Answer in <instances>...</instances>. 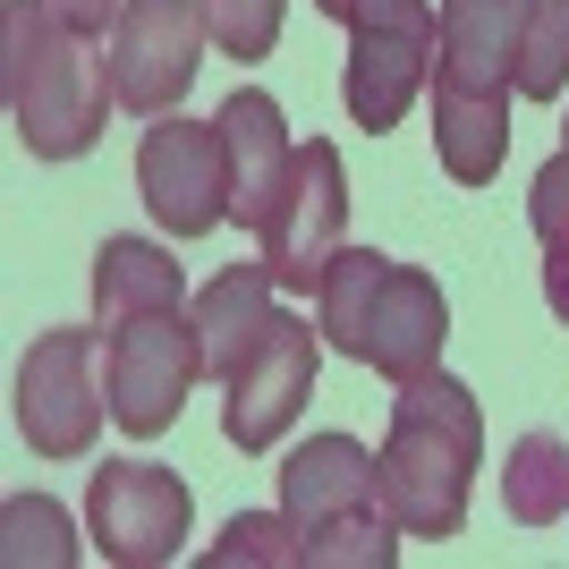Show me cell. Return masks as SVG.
<instances>
[{
    "mask_svg": "<svg viewBox=\"0 0 569 569\" xmlns=\"http://www.w3.org/2000/svg\"><path fill=\"white\" fill-rule=\"evenodd\" d=\"M501 510L519 527H552L569 519V442L561 433H519L510 442V468H501Z\"/></svg>",
    "mask_w": 569,
    "mask_h": 569,
    "instance_id": "18",
    "label": "cell"
},
{
    "mask_svg": "<svg viewBox=\"0 0 569 569\" xmlns=\"http://www.w3.org/2000/svg\"><path fill=\"white\" fill-rule=\"evenodd\" d=\"M272 289H281V272H272V263H230V272H221V281H204L188 298V315H196V340H204V375L213 382H230L238 375V357L256 349L263 340V323H272Z\"/></svg>",
    "mask_w": 569,
    "mask_h": 569,
    "instance_id": "15",
    "label": "cell"
},
{
    "mask_svg": "<svg viewBox=\"0 0 569 569\" xmlns=\"http://www.w3.org/2000/svg\"><path fill=\"white\" fill-rule=\"evenodd\" d=\"M476 459H485V417H476V391L451 382L442 366L400 382L391 400V433L375 451L382 476V510L400 519V536H459L468 527V485Z\"/></svg>",
    "mask_w": 569,
    "mask_h": 569,
    "instance_id": "2",
    "label": "cell"
},
{
    "mask_svg": "<svg viewBox=\"0 0 569 569\" xmlns=\"http://www.w3.org/2000/svg\"><path fill=\"white\" fill-rule=\"evenodd\" d=\"M94 349H102V323L94 332H34L18 366V433L34 442L43 459H86L102 442V417H111V382H94Z\"/></svg>",
    "mask_w": 569,
    "mask_h": 569,
    "instance_id": "6",
    "label": "cell"
},
{
    "mask_svg": "<svg viewBox=\"0 0 569 569\" xmlns=\"http://www.w3.org/2000/svg\"><path fill=\"white\" fill-rule=\"evenodd\" d=\"M349 170H340V144L307 137L298 144V162H289L281 179V204H272V221H263V263L281 272V289H315L323 281V263L349 247Z\"/></svg>",
    "mask_w": 569,
    "mask_h": 569,
    "instance_id": "11",
    "label": "cell"
},
{
    "mask_svg": "<svg viewBox=\"0 0 569 569\" xmlns=\"http://www.w3.org/2000/svg\"><path fill=\"white\" fill-rule=\"evenodd\" d=\"M527 221H536V247H545V307L569 323V144L527 179Z\"/></svg>",
    "mask_w": 569,
    "mask_h": 569,
    "instance_id": "19",
    "label": "cell"
},
{
    "mask_svg": "<svg viewBox=\"0 0 569 569\" xmlns=\"http://www.w3.org/2000/svg\"><path fill=\"white\" fill-rule=\"evenodd\" d=\"M281 510L298 527H332V519H357V510H382V476H375V451L357 433H315L281 459Z\"/></svg>",
    "mask_w": 569,
    "mask_h": 569,
    "instance_id": "14",
    "label": "cell"
},
{
    "mask_svg": "<svg viewBox=\"0 0 569 569\" xmlns=\"http://www.w3.org/2000/svg\"><path fill=\"white\" fill-rule=\"evenodd\" d=\"M433 153L459 188H493L510 162V94H459L433 86Z\"/></svg>",
    "mask_w": 569,
    "mask_h": 569,
    "instance_id": "17",
    "label": "cell"
},
{
    "mask_svg": "<svg viewBox=\"0 0 569 569\" xmlns=\"http://www.w3.org/2000/svg\"><path fill=\"white\" fill-rule=\"evenodd\" d=\"M102 382H111V426L153 442V433L179 426L188 391L204 382V340H196V315L188 307H162V315H137L102 332Z\"/></svg>",
    "mask_w": 569,
    "mask_h": 569,
    "instance_id": "4",
    "label": "cell"
},
{
    "mask_svg": "<svg viewBox=\"0 0 569 569\" xmlns=\"http://www.w3.org/2000/svg\"><path fill=\"white\" fill-rule=\"evenodd\" d=\"M0 527H9V561H43V569H69L77 561L69 510H60L51 493H18L9 510H0Z\"/></svg>",
    "mask_w": 569,
    "mask_h": 569,
    "instance_id": "23",
    "label": "cell"
},
{
    "mask_svg": "<svg viewBox=\"0 0 569 569\" xmlns=\"http://www.w3.org/2000/svg\"><path fill=\"white\" fill-rule=\"evenodd\" d=\"M162 307H188V272L170 263V247H153V238H102V256H94V323L119 332V323L162 315Z\"/></svg>",
    "mask_w": 569,
    "mask_h": 569,
    "instance_id": "16",
    "label": "cell"
},
{
    "mask_svg": "<svg viewBox=\"0 0 569 569\" xmlns=\"http://www.w3.org/2000/svg\"><path fill=\"white\" fill-rule=\"evenodd\" d=\"M315 366H323V332H307V315H272L263 340L238 357V375L221 382V433L238 451H272L307 417Z\"/></svg>",
    "mask_w": 569,
    "mask_h": 569,
    "instance_id": "10",
    "label": "cell"
},
{
    "mask_svg": "<svg viewBox=\"0 0 569 569\" xmlns=\"http://www.w3.org/2000/svg\"><path fill=\"white\" fill-rule=\"evenodd\" d=\"M307 569V527L289 519V510H238L221 527V545L204 552V569Z\"/></svg>",
    "mask_w": 569,
    "mask_h": 569,
    "instance_id": "20",
    "label": "cell"
},
{
    "mask_svg": "<svg viewBox=\"0 0 569 569\" xmlns=\"http://www.w3.org/2000/svg\"><path fill=\"white\" fill-rule=\"evenodd\" d=\"M315 332H323V349L375 366L382 382H408L426 366H442L451 298L417 263H391L375 247H340L323 263V281H315Z\"/></svg>",
    "mask_w": 569,
    "mask_h": 569,
    "instance_id": "3",
    "label": "cell"
},
{
    "mask_svg": "<svg viewBox=\"0 0 569 569\" xmlns=\"http://www.w3.org/2000/svg\"><path fill=\"white\" fill-rule=\"evenodd\" d=\"M137 196L170 238H204L230 221V153H221V119L162 111L137 144Z\"/></svg>",
    "mask_w": 569,
    "mask_h": 569,
    "instance_id": "8",
    "label": "cell"
},
{
    "mask_svg": "<svg viewBox=\"0 0 569 569\" xmlns=\"http://www.w3.org/2000/svg\"><path fill=\"white\" fill-rule=\"evenodd\" d=\"M519 94H527V102L569 94V0H527V60H519Z\"/></svg>",
    "mask_w": 569,
    "mask_h": 569,
    "instance_id": "22",
    "label": "cell"
},
{
    "mask_svg": "<svg viewBox=\"0 0 569 569\" xmlns=\"http://www.w3.org/2000/svg\"><path fill=\"white\" fill-rule=\"evenodd\" d=\"M527 60V0H442L433 34V86L459 94H510Z\"/></svg>",
    "mask_w": 569,
    "mask_h": 569,
    "instance_id": "12",
    "label": "cell"
},
{
    "mask_svg": "<svg viewBox=\"0 0 569 569\" xmlns=\"http://www.w3.org/2000/svg\"><path fill=\"white\" fill-rule=\"evenodd\" d=\"M204 43H213V18L204 0H119V26H111V94L119 111L137 119H162L188 102L196 69H204Z\"/></svg>",
    "mask_w": 569,
    "mask_h": 569,
    "instance_id": "7",
    "label": "cell"
},
{
    "mask_svg": "<svg viewBox=\"0 0 569 569\" xmlns=\"http://www.w3.org/2000/svg\"><path fill=\"white\" fill-rule=\"evenodd\" d=\"M51 9H60V18H69L77 34H94V43L119 26V0H51Z\"/></svg>",
    "mask_w": 569,
    "mask_h": 569,
    "instance_id": "25",
    "label": "cell"
},
{
    "mask_svg": "<svg viewBox=\"0 0 569 569\" xmlns=\"http://www.w3.org/2000/svg\"><path fill=\"white\" fill-rule=\"evenodd\" d=\"M315 9H323V18H340V26H349V9H357V0H315Z\"/></svg>",
    "mask_w": 569,
    "mask_h": 569,
    "instance_id": "26",
    "label": "cell"
},
{
    "mask_svg": "<svg viewBox=\"0 0 569 569\" xmlns=\"http://www.w3.org/2000/svg\"><path fill=\"white\" fill-rule=\"evenodd\" d=\"M0 86H9V119L34 162L94 153L102 119L119 102L94 34H77L51 0H0Z\"/></svg>",
    "mask_w": 569,
    "mask_h": 569,
    "instance_id": "1",
    "label": "cell"
},
{
    "mask_svg": "<svg viewBox=\"0 0 569 569\" xmlns=\"http://www.w3.org/2000/svg\"><path fill=\"white\" fill-rule=\"evenodd\" d=\"M204 18H213V51H230V60H263V51L281 43L289 0H204Z\"/></svg>",
    "mask_w": 569,
    "mask_h": 569,
    "instance_id": "24",
    "label": "cell"
},
{
    "mask_svg": "<svg viewBox=\"0 0 569 569\" xmlns=\"http://www.w3.org/2000/svg\"><path fill=\"white\" fill-rule=\"evenodd\" d=\"M400 561V519L391 510H357V519L307 527V569H391Z\"/></svg>",
    "mask_w": 569,
    "mask_h": 569,
    "instance_id": "21",
    "label": "cell"
},
{
    "mask_svg": "<svg viewBox=\"0 0 569 569\" xmlns=\"http://www.w3.org/2000/svg\"><path fill=\"white\" fill-rule=\"evenodd\" d=\"M433 34H442V9L433 0H357L349 9V119L366 137L400 128V111L417 102V86H433Z\"/></svg>",
    "mask_w": 569,
    "mask_h": 569,
    "instance_id": "5",
    "label": "cell"
},
{
    "mask_svg": "<svg viewBox=\"0 0 569 569\" xmlns=\"http://www.w3.org/2000/svg\"><path fill=\"white\" fill-rule=\"evenodd\" d=\"M188 519H196V501H188V485H179L170 468H153V459H102V468H94L86 536H94L102 561H119V569L179 561Z\"/></svg>",
    "mask_w": 569,
    "mask_h": 569,
    "instance_id": "9",
    "label": "cell"
},
{
    "mask_svg": "<svg viewBox=\"0 0 569 569\" xmlns=\"http://www.w3.org/2000/svg\"><path fill=\"white\" fill-rule=\"evenodd\" d=\"M213 119H221V153H230V213H238V230H263L272 204H281L289 162H298V137H289L281 102L263 86H238Z\"/></svg>",
    "mask_w": 569,
    "mask_h": 569,
    "instance_id": "13",
    "label": "cell"
}]
</instances>
